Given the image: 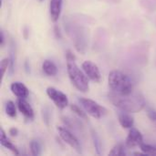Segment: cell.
<instances>
[{
    "label": "cell",
    "mask_w": 156,
    "mask_h": 156,
    "mask_svg": "<svg viewBox=\"0 0 156 156\" xmlns=\"http://www.w3.org/2000/svg\"><path fill=\"white\" fill-rule=\"evenodd\" d=\"M109 100L119 110L129 113L139 112L145 107V100L139 92L118 94L112 91L109 93Z\"/></svg>",
    "instance_id": "1"
},
{
    "label": "cell",
    "mask_w": 156,
    "mask_h": 156,
    "mask_svg": "<svg viewBox=\"0 0 156 156\" xmlns=\"http://www.w3.org/2000/svg\"><path fill=\"white\" fill-rule=\"evenodd\" d=\"M109 86L112 92L129 94L133 91V84L129 76L120 70H112L109 74Z\"/></svg>",
    "instance_id": "2"
},
{
    "label": "cell",
    "mask_w": 156,
    "mask_h": 156,
    "mask_svg": "<svg viewBox=\"0 0 156 156\" xmlns=\"http://www.w3.org/2000/svg\"><path fill=\"white\" fill-rule=\"evenodd\" d=\"M67 70L71 83L78 90L81 92L89 91L90 85L88 77L77 66L75 58H67Z\"/></svg>",
    "instance_id": "3"
},
{
    "label": "cell",
    "mask_w": 156,
    "mask_h": 156,
    "mask_svg": "<svg viewBox=\"0 0 156 156\" xmlns=\"http://www.w3.org/2000/svg\"><path fill=\"white\" fill-rule=\"evenodd\" d=\"M65 29L68 31L69 36L71 37L72 42L78 52L85 53L87 48V37L85 29L79 24H75L71 21L65 24Z\"/></svg>",
    "instance_id": "4"
},
{
    "label": "cell",
    "mask_w": 156,
    "mask_h": 156,
    "mask_svg": "<svg viewBox=\"0 0 156 156\" xmlns=\"http://www.w3.org/2000/svg\"><path fill=\"white\" fill-rule=\"evenodd\" d=\"M79 101L81 105V107L83 108V110L91 117L95 118V119H101L102 117H104L105 115H107L108 111L106 108L101 106L99 103H97L96 101L90 100V99H87V98H80Z\"/></svg>",
    "instance_id": "5"
},
{
    "label": "cell",
    "mask_w": 156,
    "mask_h": 156,
    "mask_svg": "<svg viewBox=\"0 0 156 156\" xmlns=\"http://www.w3.org/2000/svg\"><path fill=\"white\" fill-rule=\"evenodd\" d=\"M47 94L58 109H61V110L65 109L69 105L68 97L62 91H60L53 87H48L47 89Z\"/></svg>",
    "instance_id": "6"
},
{
    "label": "cell",
    "mask_w": 156,
    "mask_h": 156,
    "mask_svg": "<svg viewBox=\"0 0 156 156\" xmlns=\"http://www.w3.org/2000/svg\"><path fill=\"white\" fill-rule=\"evenodd\" d=\"M58 133H59L60 138L62 139V141L64 143H66L68 145H69L77 153H79V154L81 153L80 144L79 140L77 139V137L71 132H69L65 127H58Z\"/></svg>",
    "instance_id": "7"
},
{
    "label": "cell",
    "mask_w": 156,
    "mask_h": 156,
    "mask_svg": "<svg viewBox=\"0 0 156 156\" xmlns=\"http://www.w3.org/2000/svg\"><path fill=\"white\" fill-rule=\"evenodd\" d=\"M82 69L87 75V77L96 83H100L101 81V74L98 68V66L92 61L86 60L82 63Z\"/></svg>",
    "instance_id": "8"
},
{
    "label": "cell",
    "mask_w": 156,
    "mask_h": 156,
    "mask_svg": "<svg viewBox=\"0 0 156 156\" xmlns=\"http://www.w3.org/2000/svg\"><path fill=\"white\" fill-rule=\"evenodd\" d=\"M144 143V138L143 134L135 128L132 127L129 131V134L126 138L125 144L129 148H134Z\"/></svg>",
    "instance_id": "9"
},
{
    "label": "cell",
    "mask_w": 156,
    "mask_h": 156,
    "mask_svg": "<svg viewBox=\"0 0 156 156\" xmlns=\"http://www.w3.org/2000/svg\"><path fill=\"white\" fill-rule=\"evenodd\" d=\"M17 108L27 120L32 121L34 119V111H33L31 105L26 101L25 98H18Z\"/></svg>",
    "instance_id": "10"
},
{
    "label": "cell",
    "mask_w": 156,
    "mask_h": 156,
    "mask_svg": "<svg viewBox=\"0 0 156 156\" xmlns=\"http://www.w3.org/2000/svg\"><path fill=\"white\" fill-rule=\"evenodd\" d=\"M62 1L63 0H50L49 12L51 20L53 22H57L60 16L62 9Z\"/></svg>",
    "instance_id": "11"
},
{
    "label": "cell",
    "mask_w": 156,
    "mask_h": 156,
    "mask_svg": "<svg viewBox=\"0 0 156 156\" xmlns=\"http://www.w3.org/2000/svg\"><path fill=\"white\" fill-rule=\"evenodd\" d=\"M10 89L13 92V94H15L17 98H27L29 94L28 89L26 87V85H24L22 82H13L10 86Z\"/></svg>",
    "instance_id": "12"
},
{
    "label": "cell",
    "mask_w": 156,
    "mask_h": 156,
    "mask_svg": "<svg viewBox=\"0 0 156 156\" xmlns=\"http://www.w3.org/2000/svg\"><path fill=\"white\" fill-rule=\"evenodd\" d=\"M118 120L121 124V126L124 129H131L133 127L134 124V119L133 117L126 112H122L118 115Z\"/></svg>",
    "instance_id": "13"
},
{
    "label": "cell",
    "mask_w": 156,
    "mask_h": 156,
    "mask_svg": "<svg viewBox=\"0 0 156 156\" xmlns=\"http://www.w3.org/2000/svg\"><path fill=\"white\" fill-rule=\"evenodd\" d=\"M42 70L48 76H56L58 73V68L51 60L46 59L42 64Z\"/></svg>",
    "instance_id": "14"
},
{
    "label": "cell",
    "mask_w": 156,
    "mask_h": 156,
    "mask_svg": "<svg viewBox=\"0 0 156 156\" xmlns=\"http://www.w3.org/2000/svg\"><path fill=\"white\" fill-rule=\"evenodd\" d=\"M0 143H1V144L5 147V148H6V149H8V150H10L13 154H19V153H18V151H17V149H16V147L8 140V138H7V136H6V134H5V131L3 130V129H1V138H0Z\"/></svg>",
    "instance_id": "15"
},
{
    "label": "cell",
    "mask_w": 156,
    "mask_h": 156,
    "mask_svg": "<svg viewBox=\"0 0 156 156\" xmlns=\"http://www.w3.org/2000/svg\"><path fill=\"white\" fill-rule=\"evenodd\" d=\"M30 151H31L32 155H40L41 152H42V147H41L40 143L38 141H37V140L31 141V143H30Z\"/></svg>",
    "instance_id": "16"
},
{
    "label": "cell",
    "mask_w": 156,
    "mask_h": 156,
    "mask_svg": "<svg viewBox=\"0 0 156 156\" xmlns=\"http://www.w3.org/2000/svg\"><path fill=\"white\" fill-rule=\"evenodd\" d=\"M125 146L122 144H117L113 146L112 151L109 153V155H125Z\"/></svg>",
    "instance_id": "17"
},
{
    "label": "cell",
    "mask_w": 156,
    "mask_h": 156,
    "mask_svg": "<svg viewBox=\"0 0 156 156\" xmlns=\"http://www.w3.org/2000/svg\"><path fill=\"white\" fill-rule=\"evenodd\" d=\"M5 112L10 118H15L16 116V105L12 101H8L5 104Z\"/></svg>",
    "instance_id": "18"
},
{
    "label": "cell",
    "mask_w": 156,
    "mask_h": 156,
    "mask_svg": "<svg viewBox=\"0 0 156 156\" xmlns=\"http://www.w3.org/2000/svg\"><path fill=\"white\" fill-rule=\"evenodd\" d=\"M140 149L146 155H156V147H154L150 144H146L143 143L140 145Z\"/></svg>",
    "instance_id": "19"
},
{
    "label": "cell",
    "mask_w": 156,
    "mask_h": 156,
    "mask_svg": "<svg viewBox=\"0 0 156 156\" xmlns=\"http://www.w3.org/2000/svg\"><path fill=\"white\" fill-rule=\"evenodd\" d=\"M70 110H71L75 114H77L80 118L84 119V120H87V114H88V113H87L85 111L81 110L78 105H76V104H71V105H70Z\"/></svg>",
    "instance_id": "20"
},
{
    "label": "cell",
    "mask_w": 156,
    "mask_h": 156,
    "mask_svg": "<svg viewBox=\"0 0 156 156\" xmlns=\"http://www.w3.org/2000/svg\"><path fill=\"white\" fill-rule=\"evenodd\" d=\"M92 139H93V143H94V146L96 149V152L98 154H101V143L100 138L98 137L97 133L95 132L92 131Z\"/></svg>",
    "instance_id": "21"
},
{
    "label": "cell",
    "mask_w": 156,
    "mask_h": 156,
    "mask_svg": "<svg viewBox=\"0 0 156 156\" xmlns=\"http://www.w3.org/2000/svg\"><path fill=\"white\" fill-rule=\"evenodd\" d=\"M10 58H5L1 60L0 63V69H1V72H2V76H4L7 70V68L10 66Z\"/></svg>",
    "instance_id": "22"
},
{
    "label": "cell",
    "mask_w": 156,
    "mask_h": 156,
    "mask_svg": "<svg viewBox=\"0 0 156 156\" xmlns=\"http://www.w3.org/2000/svg\"><path fill=\"white\" fill-rule=\"evenodd\" d=\"M146 113H147V116L148 118L153 121V122H156V111L152 109V108H148L147 111H146Z\"/></svg>",
    "instance_id": "23"
},
{
    "label": "cell",
    "mask_w": 156,
    "mask_h": 156,
    "mask_svg": "<svg viewBox=\"0 0 156 156\" xmlns=\"http://www.w3.org/2000/svg\"><path fill=\"white\" fill-rule=\"evenodd\" d=\"M153 2H154L156 4V0H145L144 2H143V4H144L145 8L147 7V8H149L151 10H154L156 8V6L154 5V4Z\"/></svg>",
    "instance_id": "24"
},
{
    "label": "cell",
    "mask_w": 156,
    "mask_h": 156,
    "mask_svg": "<svg viewBox=\"0 0 156 156\" xmlns=\"http://www.w3.org/2000/svg\"><path fill=\"white\" fill-rule=\"evenodd\" d=\"M43 119H44V122H46L47 125L49 124V112L47 109H45L43 111Z\"/></svg>",
    "instance_id": "25"
},
{
    "label": "cell",
    "mask_w": 156,
    "mask_h": 156,
    "mask_svg": "<svg viewBox=\"0 0 156 156\" xmlns=\"http://www.w3.org/2000/svg\"><path fill=\"white\" fill-rule=\"evenodd\" d=\"M9 134H10L11 136H16V135L18 134V130H17L16 128L13 127V128H11V129L9 130Z\"/></svg>",
    "instance_id": "26"
},
{
    "label": "cell",
    "mask_w": 156,
    "mask_h": 156,
    "mask_svg": "<svg viewBox=\"0 0 156 156\" xmlns=\"http://www.w3.org/2000/svg\"><path fill=\"white\" fill-rule=\"evenodd\" d=\"M1 39H0V45H1V47H3L4 46V44H5V36H4V32L3 31H1Z\"/></svg>",
    "instance_id": "27"
},
{
    "label": "cell",
    "mask_w": 156,
    "mask_h": 156,
    "mask_svg": "<svg viewBox=\"0 0 156 156\" xmlns=\"http://www.w3.org/2000/svg\"><path fill=\"white\" fill-rule=\"evenodd\" d=\"M55 34H56V37H57L58 38V37H59V38L61 37V35H60V32H59V28H58L57 26L55 27Z\"/></svg>",
    "instance_id": "28"
},
{
    "label": "cell",
    "mask_w": 156,
    "mask_h": 156,
    "mask_svg": "<svg viewBox=\"0 0 156 156\" xmlns=\"http://www.w3.org/2000/svg\"><path fill=\"white\" fill-rule=\"evenodd\" d=\"M39 1H43V0H39Z\"/></svg>",
    "instance_id": "29"
}]
</instances>
